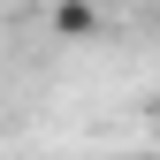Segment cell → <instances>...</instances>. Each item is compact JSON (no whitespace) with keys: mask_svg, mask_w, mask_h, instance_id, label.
Wrapping results in <instances>:
<instances>
[{"mask_svg":"<svg viewBox=\"0 0 160 160\" xmlns=\"http://www.w3.org/2000/svg\"><path fill=\"white\" fill-rule=\"evenodd\" d=\"M152 8H160V0H152Z\"/></svg>","mask_w":160,"mask_h":160,"instance_id":"obj_2","label":"cell"},{"mask_svg":"<svg viewBox=\"0 0 160 160\" xmlns=\"http://www.w3.org/2000/svg\"><path fill=\"white\" fill-rule=\"evenodd\" d=\"M46 23H53V38H92L99 31V8H92V0H61Z\"/></svg>","mask_w":160,"mask_h":160,"instance_id":"obj_1","label":"cell"}]
</instances>
